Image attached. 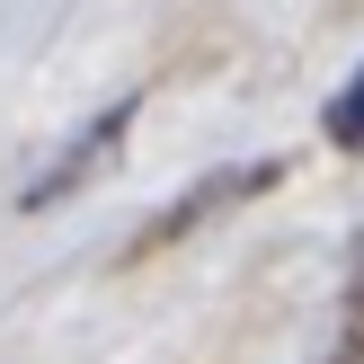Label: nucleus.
Here are the masks:
<instances>
[{
  "instance_id": "2",
  "label": "nucleus",
  "mask_w": 364,
  "mask_h": 364,
  "mask_svg": "<svg viewBox=\"0 0 364 364\" xmlns=\"http://www.w3.org/2000/svg\"><path fill=\"white\" fill-rule=\"evenodd\" d=\"M329 142H338V151H364V71L329 98Z\"/></svg>"
},
{
  "instance_id": "1",
  "label": "nucleus",
  "mask_w": 364,
  "mask_h": 364,
  "mask_svg": "<svg viewBox=\"0 0 364 364\" xmlns=\"http://www.w3.org/2000/svg\"><path fill=\"white\" fill-rule=\"evenodd\" d=\"M124 124H134V98H124V107H107V116L89 124V134L71 142V151H53V169H36V187L18 196V205H27V213H45V205H63V196H80L89 178H98L107 160H116V142H124Z\"/></svg>"
}]
</instances>
